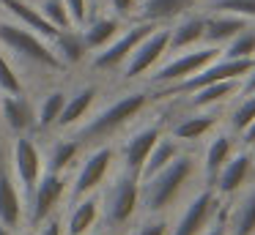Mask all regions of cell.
<instances>
[{
    "mask_svg": "<svg viewBox=\"0 0 255 235\" xmlns=\"http://www.w3.org/2000/svg\"><path fill=\"white\" fill-rule=\"evenodd\" d=\"M239 145H242V148H253L255 145V120L242 131V134H239Z\"/></svg>",
    "mask_w": 255,
    "mask_h": 235,
    "instance_id": "cell-42",
    "label": "cell"
},
{
    "mask_svg": "<svg viewBox=\"0 0 255 235\" xmlns=\"http://www.w3.org/2000/svg\"><path fill=\"white\" fill-rule=\"evenodd\" d=\"M255 178V167H253V151L250 148H242L228 158V164L220 169V175L214 178L211 189L220 200H233L239 191H244L250 186V180Z\"/></svg>",
    "mask_w": 255,
    "mask_h": 235,
    "instance_id": "cell-7",
    "label": "cell"
},
{
    "mask_svg": "<svg viewBox=\"0 0 255 235\" xmlns=\"http://www.w3.org/2000/svg\"><path fill=\"white\" fill-rule=\"evenodd\" d=\"M154 27H156V25H151V22H137V25H132L127 33L116 36L105 49H99V52H96L94 69H96V71H116L118 66L127 63L129 55L134 52V47H137V44L143 41V38L148 36Z\"/></svg>",
    "mask_w": 255,
    "mask_h": 235,
    "instance_id": "cell-9",
    "label": "cell"
},
{
    "mask_svg": "<svg viewBox=\"0 0 255 235\" xmlns=\"http://www.w3.org/2000/svg\"><path fill=\"white\" fill-rule=\"evenodd\" d=\"M225 227L228 235H255V183L228 200Z\"/></svg>",
    "mask_w": 255,
    "mask_h": 235,
    "instance_id": "cell-13",
    "label": "cell"
},
{
    "mask_svg": "<svg viewBox=\"0 0 255 235\" xmlns=\"http://www.w3.org/2000/svg\"><path fill=\"white\" fill-rule=\"evenodd\" d=\"M116 36H118V19L116 16H102V19L91 22L83 30V38H85V47L88 49H105Z\"/></svg>",
    "mask_w": 255,
    "mask_h": 235,
    "instance_id": "cell-28",
    "label": "cell"
},
{
    "mask_svg": "<svg viewBox=\"0 0 255 235\" xmlns=\"http://www.w3.org/2000/svg\"><path fill=\"white\" fill-rule=\"evenodd\" d=\"M167 47H170V27H154L134 47V52L129 55L127 63H124V77L127 79H137L140 74L151 71L167 55Z\"/></svg>",
    "mask_w": 255,
    "mask_h": 235,
    "instance_id": "cell-8",
    "label": "cell"
},
{
    "mask_svg": "<svg viewBox=\"0 0 255 235\" xmlns=\"http://www.w3.org/2000/svg\"><path fill=\"white\" fill-rule=\"evenodd\" d=\"M250 93H255V63H253V69L242 77V87H239V96H250Z\"/></svg>",
    "mask_w": 255,
    "mask_h": 235,
    "instance_id": "cell-39",
    "label": "cell"
},
{
    "mask_svg": "<svg viewBox=\"0 0 255 235\" xmlns=\"http://www.w3.org/2000/svg\"><path fill=\"white\" fill-rule=\"evenodd\" d=\"M94 98H96V87H80L77 93H74L72 98H66V104H63V112H61V118H58V126H72V123H77L80 118H83L85 112L91 109V104H94Z\"/></svg>",
    "mask_w": 255,
    "mask_h": 235,
    "instance_id": "cell-27",
    "label": "cell"
},
{
    "mask_svg": "<svg viewBox=\"0 0 255 235\" xmlns=\"http://www.w3.org/2000/svg\"><path fill=\"white\" fill-rule=\"evenodd\" d=\"M242 79H228L217 82V85H206L200 90L189 93V107L192 109H217L220 104H228L233 96H239Z\"/></svg>",
    "mask_w": 255,
    "mask_h": 235,
    "instance_id": "cell-21",
    "label": "cell"
},
{
    "mask_svg": "<svg viewBox=\"0 0 255 235\" xmlns=\"http://www.w3.org/2000/svg\"><path fill=\"white\" fill-rule=\"evenodd\" d=\"M0 44L8 47L11 52L39 63V66L61 69V60L55 58L52 47H47L44 38H39L36 33H30L28 27H22V25H8V22H3V25H0Z\"/></svg>",
    "mask_w": 255,
    "mask_h": 235,
    "instance_id": "cell-6",
    "label": "cell"
},
{
    "mask_svg": "<svg viewBox=\"0 0 255 235\" xmlns=\"http://www.w3.org/2000/svg\"><path fill=\"white\" fill-rule=\"evenodd\" d=\"M206 3H209V11L233 14L247 22H255V0H206Z\"/></svg>",
    "mask_w": 255,
    "mask_h": 235,
    "instance_id": "cell-33",
    "label": "cell"
},
{
    "mask_svg": "<svg viewBox=\"0 0 255 235\" xmlns=\"http://www.w3.org/2000/svg\"><path fill=\"white\" fill-rule=\"evenodd\" d=\"M0 90H6L8 96H22V82L3 55H0Z\"/></svg>",
    "mask_w": 255,
    "mask_h": 235,
    "instance_id": "cell-35",
    "label": "cell"
},
{
    "mask_svg": "<svg viewBox=\"0 0 255 235\" xmlns=\"http://www.w3.org/2000/svg\"><path fill=\"white\" fill-rule=\"evenodd\" d=\"M39 235H63V227H61V222L58 219H47V222H41V233Z\"/></svg>",
    "mask_w": 255,
    "mask_h": 235,
    "instance_id": "cell-41",
    "label": "cell"
},
{
    "mask_svg": "<svg viewBox=\"0 0 255 235\" xmlns=\"http://www.w3.org/2000/svg\"><path fill=\"white\" fill-rule=\"evenodd\" d=\"M217 126H220L217 109H198V112L187 115L184 120H178L170 129V137L176 142H181V145H189V142H198L203 137H209Z\"/></svg>",
    "mask_w": 255,
    "mask_h": 235,
    "instance_id": "cell-17",
    "label": "cell"
},
{
    "mask_svg": "<svg viewBox=\"0 0 255 235\" xmlns=\"http://www.w3.org/2000/svg\"><path fill=\"white\" fill-rule=\"evenodd\" d=\"M225 211H228V200H225V205H222V213L209 224V230H206L203 235H228V227H225Z\"/></svg>",
    "mask_w": 255,
    "mask_h": 235,
    "instance_id": "cell-38",
    "label": "cell"
},
{
    "mask_svg": "<svg viewBox=\"0 0 255 235\" xmlns=\"http://www.w3.org/2000/svg\"><path fill=\"white\" fill-rule=\"evenodd\" d=\"M203 44V14H184L170 27V47L167 52H184Z\"/></svg>",
    "mask_w": 255,
    "mask_h": 235,
    "instance_id": "cell-18",
    "label": "cell"
},
{
    "mask_svg": "<svg viewBox=\"0 0 255 235\" xmlns=\"http://www.w3.org/2000/svg\"><path fill=\"white\" fill-rule=\"evenodd\" d=\"M222 55L220 47H211V44H200V47H192V49H184L178 52L176 58H170L167 63H162L154 74V82L156 85H178L184 82L187 77L203 71L209 63H214L217 58Z\"/></svg>",
    "mask_w": 255,
    "mask_h": 235,
    "instance_id": "cell-4",
    "label": "cell"
},
{
    "mask_svg": "<svg viewBox=\"0 0 255 235\" xmlns=\"http://www.w3.org/2000/svg\"><path fill=\"white\" fill-rule=\"evenodd\" d=\"M0 112H3V118H6V126L11 131H28L30 126L36 123V115H33V107H30L28 98L22 96H6L3 98V104H0Z\"/></svg>",
    "mask_w": 255,
    "mask_h": 235,
    "instance_id": "cell-25",
    "label": "cell"
},
{
    "mask_svg": "<svg viewBox=\"0 0 255 235\" xmlns=\"http://www.w3.org/2000/svg\"><path fill=\"white\" fill-rule=\"evenodd\" d=\"M195 0H143L140 3V22H151L159 25L167 19H178L187 14V8Z\"/></svg>",
    "mask_w": 255,
    "mask_h": 235,
    "instance_id": "cell-22",
    "label": "cell"
},
{
    "mask_svg": "<svg viewBox=\"0 0 255 235\" xmlns=\"http://www.w3.org/2000/svg\"><path fill=\"white\" fill-rule=\"evenodd\" d=\"M253 120H255V93H250V96H239L236 107L231 109V120H228V129H231L233 134L239 137L250 123H253Z\"/></svg>",
    "mask_w": 255,
    "mask_h": 235,
    "instance_id": "cell-31",
    "label": "cell"
},
{
    "mask_svg": "<svg viewBox=\"0 0 255 235\" xmlns=\"http://www.w3.org/2000/svg\"><path fill=\"white\" fill-rule=\"evenodd\" d=\"M63 104H66V93L55 90L41 101L39 107V115H36V126L39 129H50V126H58V118L63 112Z\"/></svg>",
    "mask_w": 255,
    "mask_h": 235,
    "instance_id": "cell-32",
    "label": "cell"
},
{
    "mask_svg": "<svg viewBox=\"0 0 255 235\" xmlns=\"http://www.w3.org/2000/svg\"><path fill=\"white\" fill-rule=\"evenodd\" d=\"M0 235H11V230H8V227H3V224H0Z\"/></svg>",
    "mask_w": 255,
    "mask_h": 235,
    "instance_id": "cell-43",
    "label": "cell"
},
{
    "mask_svg": "<svg viewBox=\"0 0 255 235\" xmlns=\"http://www.w3.org/2000/svg\"><path fill=\"white\" fill-rule=\"evenodd\" d=\"M0 224L8 230L22 224V197L6 169H0Z\"/></svg>",
    "mask_w": 255,
    "mask_h": 235,
    "instance_id": "cell-19",
    "label": "cell"
},
{
    "mask_svg": "<svg viewBox=\"0 0 255 235\" xmlns=\"http://www.w3.org/2000/svg\"><path fill=\"white\" fill-rule=\"evenodd\" d=\"M41 16H44L55 30H69V25H72V16H69L63 0H44V5H41Z\"/></svg>",
    "mask_w": 255,
    "mask_h": 235,
    "instance_id": "cell-34",
    "label": "cell"
},
{
    "mask_svg": "<svg viewBox=\"0 0 255 235\" xmlns=\"http://www.w3.org/2000/svg\"><path fill=\"white\" fill-rule=\"evenodd\" d=\"M110 8L116 11L118 16H127L134 11V0H110Z\"/></svg>",
    "mask_w": 255,
    "mask_h": 235,
    "instance_id": "cell-40",
    "label": "cell"
},
{
    "mask_svg": "<svg viewBox=\"0 0 255 235\" xmlns=\"http://www.w3.org/2000/svg\"><path fill=\"white\" fill-rule=\"evenodd\" d=\"M0 5H3L8 14L17 16V19L22 22V27H28V30L36 33L39 38H55L58 36V30L41 16V11L33 8L30 3H25V0H0Z\"/></svg>",
    "mask_w": 255,
    "mask_h": 235,
    "instance_id": "cell-20",
    "label": "cell"
},
{
    "mask_svg": "<svg viewBox=\"0 0 255 235\" xmlns=\"http://www.w3.org/2000/svg\"><path fill=\"white\" fill-rule=\"evenodd\" d=\"M55 41V58L61 60V66H77L80 60L85 58V52H88V47H85V38L80 30H58V36L52 38Z\"/></svg>",
    "mask_w": 255,
    "mask_h": 235,
    "instance_id": "cell-26",
    "label": "cell"
},
{
    "mask_svg": "<svg viewBox=\"0 0 255 235\" xmlns=\"http://www.w3.org/2000/svg\"><path fill=\"white\" fill-rule=\"evenodd\" d=\"M22 235H33V233H22Z\"/></svg>",
    "mask_w": 255,
    "mask_h": 235,
    "instance_id": "cell-45",
    "label": "cell"
},
{
    "mask_svg": "<svg viewBox=\"0 0 255 235\" xmlns=\"http://www.w3.org/2000/svg\"><path fill=\"white\" fill-rule=\"evenodd\" d=\"M222 205L225 200H220L211 186H203L184 202L178 219L170 224V235H203L209 224L222 213Z\"/></svg>",
    "mask_w": 255,
    "mask_h": 235,
    "instance_id": "cell-3",
    "label": "cell"
},
{
    "mask_svg": "<svg viewBox=\"0 0 255 235\" xmlns=\"http://www.w3.org/2000/svg\"><path fill=\"white\" fill-rule=\"evenodd\" d=\"M253 22L242 19V16L233 14H220V11H209L203 14V44H211V47H225L231 38H236L244 27H250Z\"/></svg>",
    "mask_w": 255,
    "mask_h": 235,
    "instance_id": "cell-15",
    "label": "cell"
},
{
    "mask_svg": "<svg viewBox=\"0 0 255 235\" xmlns=\"http://www.w3.org/2000/svg\"><path fill=\"white\" fill-rule=\"evenodd\" d=\"M236 151H239V137L233 134L231 129L217 131V134L211 137L209 145H206V151H203V161H200V172H203L206 186L214 183V178L220 175V169L225 167L228 158H231Z\"/></svg>",
    "mask_w": 255,
    "mask_h": 235,
    "instance_id": "cell-11",
    "label": "cell"
},
{
    "mask_svg": "<svg viewBox=\"0 0 255 235\" xmlns=\"http://www.w3.org/2000/svg\"><path fill=\"white\" fill-rule=\"evenodd\" d=\"M14 167H17V178L25 183V189H33L41 178V153L30 137H17L14 142Z\"/></svg>",
    "mask_w": 255,
    "mask_h": 235,
    "instance_id": "cell-16",
    "label": "cell"
},
{
    "mask_svg": "<svg viewBox=\"0 0 255 235\" xmlns=\"http://www.w3.org/2000/svg\"><path fill=\"white\" fill-rule=\"evenodd\" d=\"M159 137H162V129L156 123H151V126H143L137 134H132L124 145V169L129 175H134L137 180H140V172H143L145 158H148L151 148L156 145Z\"/></svg>",
    "mask_w": 255,
    "mask_h": 235,
    "instance_id": "cell-14",
    "label": "cell"
},
{
    "mask_svg": "<svg viewBox=\"0 0 255 235\" xmlns=\"http://www.w3.org/2000/svg\"><path fill=\"white\" fill-rule=\"evenodd\" d=\"M222 58H231V60H255V27H244L236 38L222 47Z\"/></svg>",
    "mask_w": 255,
    "mask_h": 235,
    "instance_id": "cell-29",
    "label": "cell"
},
{
    "mask_svg": "<svg viewBox=\"0 0 255 235\" xmlns=\"http://www.w3.org/2000/svg\"><path fill=\"white\" fill-rule=\"evenodd\" d=\"M63 3H66V11L72 16V22L83 25L85 16H88V0H63Z\"/></svg>",
    "mask_w": 255,
    "mask_h": 235,
    "instance_id": "cell-37",
    "label": "cell"
},
{
    "mask_svg": "<svg viewBox=\"0 0 255 235\" xmlns=\"http://www.w3.org/2000/svg\"><path fill=\"white\" fill-rule=\"evenodd\" d=\"M145 104H148V93H143V90L127 93V96H121L118 101H113L110 107L102 109L91 123H85L83 129H80V140L96 142V140H105V137L116 134L121 126H127L132 118H137V115L143 112Z\"/></svg>",
    "mask_w": 255,
    "mask_h": 235,
    "instance_id": "cell-2",
    "label": "cell"
},
{
    "mask_svg": "<svg viewBox=\"0 0 255 235\" xmlns=\"http://www.w3.org/2000/svg\"><path fill=\"white\" fill-rule=\"evenodd\" d=\"M198 167L200 161L192 156V153H178L165 169L154 175V178L143 180L140 183V202L145 205V213L148 216H156V213H167L178 200L184 197V191L189 189L195 178H198Z\"/></svg>",
    "mask_w": 255,
    "mask_h": 235,
    "instance_id": "cell-1",
    "label": "cell"
},
{
    "mask_svg": "<svg viewBox=\"0 0 255 235\" xmlns=\"http://www.w3.org/2000/svg\"><path fill=\"white\" fill-rule=\"evenodd\" d=\"M181 153V142H176L173 137H165L162 134L159 140H156V145L151 148V153H148V158H145V164H143V172H140V183L143 180H148V178H154L159 169H165L167 164L173 161V158Z\"/></svg>",
    "mask_w": 255,
    "mask_h": 235,
    "instance_id": "cell-24",
    "label": "cell"
},
{
    "mask_svg": "<svg viewBox=\"0 0 255 235\" xmlns=\"http://www.w3.org/2000/svg\"><path fill=\"white\" fill-rule=\"evenodd\" d=\"M105 216L110 227H124L134 219L140 208V180L134 175L124 172L116 178V183L110 186V191L105 194Z\"/></svg>",
    "mask_w": 255,
    "mask_h": 235,
    "instance_id": "cell-5",
    "label": "cell"
},
{
    "mask_svg": "<svg viewBox=\"0 0 255 235\" xmlns=\"http://www.w3.org/2000/svg\"><path fill=\"white\" fill-rule=\"evenodd\" d=\"M102 216V200L94 194L80 197L77 205L69 213V235H88V230L99 222Z\"/></svg>",
    "mask_w": 255,
    "mask_h": 235,
    "instance_id": "cell-23",
    "label": "cell"
},
{
    "mask_svg": "<svg viewBox=\"0 0 255 235\" xmlns=\"http://www.w3.org/2000/svg\"><path fill=\"white\" fill-rule=\"evenodd\" d=\"M134 235H170V222L165 219V213H156V216L145 219Z\"/></svg>",
    "mask_w": 255,
    "mask_h": 235,
    "instance_id": "cell-36",
    "label": "cell"
},
{
    "mask_svg": "<svg viewBox=\"0 0 255 235\" xmlns=\"http://www.w3.org/2000/svg\"><path fill=\"white\" fill-rule=\"evenodd\" d=\"M77 153H80V142H74V140H61V142H55V148L50 151L47 172L63 175V169H66L69 164L74 161V158H77Z\"/></svg>",
    "mask_w": 255,
    "mask_h": 235,
    "instance_id": "cell-30",
    "label": "cell"
},
{
    "mask_svg": "<svg viewBox=\"0 0 255 235\" xmlns=\"http://www.w3.org/2000/svg\"><path fill=\"white\" fill-rule=\"evenodd\" d=\"M113 156H116V151H113L110 145H102L83 161V169L77 172V180H74V197H77V200L94 194V191L105 183L107 172H110V167H113Z\"/></svg>",
    "mask_w": 255,
    "mask_h": 235,
    "instance_id": "cell-10",
    "label": "cell"
},
{
    "mask_svg": "<svg viewBox=\"0 0 255 235\" xmlns=\"http://www.w3.org/2000/svg\"><path fill=\"white\" fill-rule=\"evenodd\" d=\"M250 151H253V167H255V145H253V148H250Z\"/></svg>",
    "mask_w": 255,
    "mask_h": 235,
    "instance_id": "cell-44",
    "label": "cell"
},
{
    "mask_svg": "<svg viewBox=\"0 0 255 235\" xmlns=\"http://www.w3.org/2000/svg\"><path fill=\"white\" fill-rule=\"evenodd\" d=\"M63 189H66V180L58 172H47L44 178H39V183L33 186V200H30V222H47L55 211V205L61 202Z\"/></svg>",
    "mask_w": 255,
    "mask_h": 235,
    "instance_id": "cell-12",
    "label": "cell"
}]
</instances>
